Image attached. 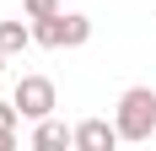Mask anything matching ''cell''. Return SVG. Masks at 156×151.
Wrapping results in <instances>:
<instances>
[{
	"instance_id": "obj_1",
	"label": "cell",
	"mask_w": 156,
	"mask_h": 151,
	"mask_svg": "<svg viewBox=\"0 0 156 151\" xmlns=\"http://www.w3.org/2000/svg\"><path fill=\"white\" fill-rule=\"evenodd\" d=\"M113 124H119L124 140H151L156 135V87H129L124 97H119Z\"/></svg>"
},
{
	"instance_id": "obj_7",
	"label": "cell",
	"mask_w": 156,
	"mask_h": 151,
	"mask_svg": "<svg viewBox=\"0 0 156 151\" xmlns=\"http://www.w3.org/2000/svg\"><path fill=\"white\" fill-rule=\"evenodd\" d=\"M22 11H27V22H43V16L59 11V0H22Z\"/></svg>"
},
{
	"instance_id": "obj_10",
	"label": "cell",
	"mask_w": 156,
	"mask_h": 151,
	"mask_svg": "<svg viewBox=\"0 0 156 151\" xmlns=\"http://www.w3.org/2000/svg\"><path fill=\"white\" fill-rule=\"evenodd\" d=\"M0 65H5V54H0Z\"/></svg>"
},
{
	"instance_id": "obj_4",
	"label": "cell",
	"mask_w": 156,
	"mask_h": 151,
	"mask_svg": "<svg viewBox=\"0 0 156 151\" xmlns=\"http://www.w3.org/2000/svg\"><path fill=\"white\" fill-rule=\"evenodd\" d=\"M119 124H108V119H81L76 124V151H113L119 146Z\"/></svg>"
},
{
	"instance_id": "obj_9",
	"label": "cell",
	"mask_w": 156,
	"mask_h": 151,
	"mask_svg": "<svg viewBox=\"0 0 156 151\" xmlns=\"http://www.w3.org/2000/svg\"><path fill=\"white\" fill-rule=\"evenodd\" d=\"M0 151H16V135H0Z\"/></svg>"
},
{
	"instance_id": "obj_6",
	"label": "cell",
	"mask_w": 156,
	"mask_h": 151,
	"mask_svg": "<svg viewBox=\"0 0 156 151\" xmlns=\"http://www.w3.org/2000/svg\"><path fill=\"white\" fill-rule=\"evenodd\" d=\"M27 43H32V27H27V22H0V54H5V60L22 54Z\"/></svg>"
},
{
	"instance_id": "obj_5",
	"label": "cell",
	"mask_w": 156,
	"mask_h": 151,
	"mask_svg": "<svg viewBox=\"0 0 156 151\" xmlns=\"http://www.w3.org/2000/svg\"><path fill=\"white\" fill-rule=\"evenodd\" d=\"M32 146L48 151V146H76V130H65L59 119H38V130H32Z\"/></svg>"
},
{
	"instance_id": "obj_2",
	"label": "cell",
	"mask_w": 156,
	"mask_h": 151,
	"mask_svg": "<svg viewBox=\"0 0 156 151\" xmlns=\"http://www.w3.org/2000/svg\"><path fill=\"white\" fill-rule=\"evenodd\" d=\"M86 38H92V16H81V11H54L43 22H32V43H43V49H81Z\"/></svg>"
},
{
	"instance_id": "obj_3",
	"label": "cell",
	"mask_w": 156,
	"mask_h": 151,
	"mask_svg": "<svg viewBox=\"0 0 156 151\" xmlns=\"http://www.w3.org/2000/svg\"><path fill=\"white\" fill-rule=\"evenodd\" d=\"M11 103L22 108V119H48L59 97H54V81H48V76H22L16 92H11Z\"/></svg>"
},
{
	"instance_id": "obj_8",
	"label": "cell",
	"mask_w": 156,
	"mask_h": 151,
	"mask_svg": "<svg viewBox=\"0 0 156 151\" xmlns=\"http://www.w3.org/2000/svg\"><path fill=\"white\" fill-rule=\"evenodd\" d=\"M16 119H22V108H16V103H0V135H16Z\"/></svg>"
}]
</instances>
